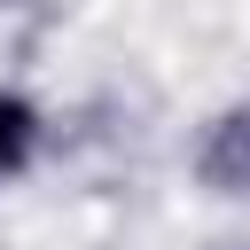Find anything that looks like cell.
I'll use <instances>...</instances> for the list:
<instances>
[{
	"mask_svg": "<svg viewBox=\"0 0 250 250\" xmlns=\"http://www.w3.org/2000/svg\"><path fill=\"white\" fill-rule=\"evenodd\" d=\"M188 180L211 203L250 211V94H227V102H211L195 117V133H188Z\"/></svg>",
	"mask_w": 250,
	"mask_h": 250,
	"instance_id": "cell-1",
	"label": "cell"
},
{
	"mask_svg": "<svg viewBox=\"0 0 250 250\" xmlns=\"http://www.w3.org/2000/svg\"><path fill=\"white\" fill-rule=\"evenodd\" d=\"M47 133H55V125H47V102H39L31 86H8V78H0V195L39 172Z\"/></svg>",
	"mask_w": 250,
	"mask_h": 250,
	"instance_id": "cell-2",
	"label": "cell"
}]
</instances>
